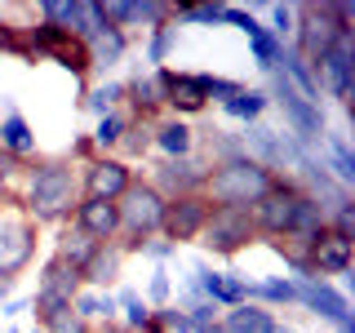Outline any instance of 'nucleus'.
Here are the masks:
<instances>
[{"label":"nucleus","mask_w":355,"mask_h":333,"mask_svg":"<svg viewBox=\"0 0 355 333\" xmlns=\"http://www.w3.org/2000/svg\"><path fill=\"white\" fill-rule=\"evenodd\" d=\"M209 169H214V164H209L200 151H191V155H182V160H160V155H151V160L142 164L138 173L147 178V182H151L164 200H173V196H196V191H205Z\"/></svg>","instance_id":"nucleus-10"},{"label":"nucleus","mask_w":355,"mask_h":333,"mask_svg":"<svg viewBox=\"0 0 355 333\" xmlns=\"http://www.w3.org/2000/svg\"><path fill=\"white\" fill-rule=\"evenodd\" d=\"M71 311L85 320V325H111V320L120 316L116 293H103V289H80V293L71 298Z\"/></svg>","instance_id":"nucleus-30"},{"label":"nucleus","mask_w":355,"mask_h":333,"mask_svg":"<svg viewBox=\"0 0 355 333\" xmlns=\"http://www.w3.org/2000/svg\"><path fill=\"white\" fill-rule=\"evenodd\" d=\"M40 333H94V325H85L76 311H62V316H53Z\"/></svg>","instance_id":"nucleus-44"},{"label":"nucleus","mask_w":355,"mask_h":333,"mask_svg":"<svg viewBox=\"0 0 355 333\" xmlns=\"http://www.w3.org/2000/svg\"><path fill=\"white\" fill-rule=\"evenodd\" d=\"M320 80V98L333 103L338 111L351 107V94H355V36H338L320 53V62L311 67Z\"/></svg>","instance_id":"nucleus-9"},{"label":"nucleus","mask_w":355,"mask_h":333,"mask_svg":"<svg viewBox=\"0 0 355 333\" xmlns=\"http://www.w3.org/2000/svg\"><path fill=\"white\" fill-rule=\"evenodd\" d=\"M271 182H275L271 169H262L258 160H249V155H236V160H222V164L209 169L205 196H209V205L253 209L266 196V187H271Z\"/></svg>","instance_id":"nucleus-3"},{"label":"nucleus","mask_w":355,"mask_h":333,"mask_svg":"<svg viewBox=\"0 0 355 333\" xmlns=\"http://www.w3.org/2000/svg\"><path fill=\"white\" fill-rule=\"evenodd\" d=\"M324 227L338 231V236H347V240H355V200H347V205L333 209V214L324 218Z\"/></svg>","instance_id":"nucleus-41"},{"label":"nucleus","mask_w":355,"mask_h":333,"mask_svg":"<svg viewBox=\"0 0 355 333\" xmlns=\"http://www.w3.org/2000/svg\"><path fill=\"white\" fill-rule=\"evenodd\" d=\"M31 311V293L27 298H5V302H0V316L5 320H18V316H27Z\"/></svg>","instance_id":"nucleus-47"},{"label":"nucleus","mask_w":355,"mask_h":333,"mask_svg":"<svg viewBox=\"0 0 355 333\" xmlns=\"http://www.w3.org/2000/svg\"><path fill=\"white\" fill-rule=\"evenodd\" d=\"M275 325H280V316H275V311H266L258 302H244V307L222 311L218 333H275Z\"/></svg>","instance_id":"nucleus-24"},{"label":"nucleus","mask_w":355,"mask_h":333,"mask_svg":"<svg viewBox=\"0 0 355 333\" xmlns=\"http://www.w3.org/2000/svg\"><path fill=\"white\" fill-rule=\"evenodd\" d=\"M182 36L187 31L178 27V22L169 18V22H160V27H151L147 36H142V67H169V58L178 53V44H182Z\"/></svg>","instance_id":"nucleus-25"},{"label":"nucleus","mask_w":355,"mask_h":333,"mask_svg":"<svg viewBox=\"0 0 355 333\" xmlns=\"http://www.w3.org/2000/svg\"><path fill=\"white\" fill-rule=\"evenodd\" d=\"M80 169H76L67 155H36V160L22 169L18 178V205L36 227L58 231L71 222L76 205H80Z\"/></svg>","instance_id":"nucleus-1"},{"label":"nucleus","mask_w":355,"mask_h":333,"mask_svg":"<svg viewBox=\"0 0 355 333\" xmlns=\"http://www.w3.org/2000/svg\"><path fill=\"white\" fill-rule=\"evenodd\" d=\"M253 302L266 307V311H297V298H293V280L288 275H262V280H253Z\"/></svg>","instance_id":"nucleus-31"},{"label":"nucleus","mask_w":355,"mask_h":333,"mask_svg":"<svg viewBox=\"0 0 355 333\" xmlns=\"http://www.w3.org/2000/svg\"><path fill=\"white\" fill-rule=\"evenodd\" d=\"M218 311H231V307H244V302H253V280L249 275H240V271H222V284H218Z\"/></svg>","instance_id":"nucleus-33"},{"label":"nucleus","mask_w":355,"mask_h":333,"mask_svg":"<svg viewBox=\"0 0 355 333\" xmlns=\"http://www.w3.org/2000/svg\"><path fill=\"white\" fill-rule=\"evenodd\" d=\"M196 151V125L191 120H178V116H160L151 133V155L160 160H182V155Z\"/></svg>","instance_id":"nucleus-22"},{"label":"nucleus","mask_w":355,"mask_h":333,"mask_svg":"<svg viewBox=\"0 0 355 333\" xmlns=\"http://www.w3.org/2000/svg\"><path fill=\"white\" fill-rule=\"evenodd\" d=\"M209 214H214V205H209V196L205 191H196V196H173V200H164V222H160V236L169 240V244H196L200 236V227L209 222Z\"/></svg>","instance_id":"nucleus-14"},{"label":"nucleus","mask_w":355,"mask_h":333,"mask_svg":"<svg viewBox=\"0 0 355 333\" xmlns=\"http://www.w3.org/2000/svg\"><path fill=\"white\" fill-rule=\"evenodd\" d=\"M244 89V80H236V76H218V71H205V94H209V107H222L231 103Z\"/></svg>","instance_id":"nucleus-38"},{"label":"nucleus","mask_w":355,"mask_h":333,"mask_svg":"<svg viewBox=\"0 0 355 333\" xmlns=\"http://www.w3.org/2000/svg\"><path fill=\"white\" fill-rule=\"evenodd\" d=\"M196 244L214 258H240L244 249L258 244V227H253V214L249 209H227V205H214L209 222L200 227Z\"/></svg>","instance_id":"nucleus-7"},{"label":"nucleus","mask_w":355,"mask_h":333,"mask_svg":"<svg viewBox=\"0 0 355 333\" xmlns=\"http://www.w3.org/2000/svg\"><path fill=\"white\" fill-rule=\"evenodd\" d=\"M40 240H44V231L22 214L18 191H0V275L18 280L36 262Z\"/></svg>","instance_id":"nucleus-4"},{"label":"nucleus","mask_w":355,"mask_h":333,"mask_svg":"<svg viewBox=\"0 0 355 333\" xmlns=\"http://www.w3.org/2000/svg\"><path fill=\"white\" fill-rule=\"evenodd\" d=\"M315 160L324 164V173L333 182H342L347 191L355 187V147H351V133L342 125L324 129V138H320V147H315Z\"/></svg>","instance_id":"nucleus-17"},{"label":"nucleus","mask_w":355,"mask_h":333,"mask_svg":"<svg viewBox=\"0 0 355 333\" xmlns=\"http://www.w3.org/2000/svg\"><path fill=\"white\" fill-rule=\"evenodd\" d=\"M71 222L85 231L94 244H111L120 236V214H116V200H94V196H85L80 205H76V214Z\"/></svg>","instance_id":"nucleus-21"},{"label":"nucleus","mask_w":355,"mask_h":333,"mask_svg":"<svg viewBox=\"0 0 355 333\" xmlns=\"http://www.w3.org/2000/svg\"><path fill=\"white\" fill-rule=\"evenodd\" d=\"M14 289H18V280H9V275H0V302H5V298H14Z\"/></svg>","instance_id":"nucleus-48"},{"label":"nucleus","mask_w":355,"mask_h":333,"mask_svg":"<svg viewBox=\"0 0 355 333\" xmlns=\"http://www.w3.org/2000/svg\"><path fill=\"white\" fill-rule=\"evenodd\" d=\"M227 120H236V125H253V120H266V111H271V103H266V89L262 85H244L231 103L218 107Z\"/></svg>","instance_id":"nucleus-29"},{"label":"nucleus","mask_w":355,"mask_h":333,"mask_svg":"<svg viewBox=\"0 0 355 333\" xmlns=\"http://www.w3.org/2000/svg\"><path fill=\"white\" fill-rule=\"evenodd\" d=\"M160 120V116H155ZM155 120H147V116H129V125H125V138H120V147H116V155L125 164H147L151 160V133H155Z\"/></svg>","instance_id":"nucleus-26"},{"label":"nucleus","mask_w":355,"mask_h":333,"mask_svg":"<svg viewBox=\"0 0 355 333\" xmlns=\"http://www.w3.org/2000/svg\"><path fill=\"white\" fill-rule=\"evenodd\" d=\"M178 27H222V5H173Z\"/></svg>","instance_id":"nucleus-34"},{"label":"nucleus","mask_w":355,"mask_h":333,"mask_svg":"<svg viewBox=\"0 0 355 333\" xmlns=\"http://www.w3.org/2000/svg\"><path fill=\"white\" fill-rule=\"evenodd\" d=\"M22 169H27V164H18L9 151H0V191H14L18 178H22Z\"/></svg>","instance_id":"nucleus-46"},{"label":"nucleus","mask_w":355,"mask_h":333,"mask_svg":"<svg viewBox=\"0 0 355 333\" xmlns=\"http://www.w3.org/2000/svg\"><path fill=\"white\" fill-rule=\"evenodd\" d=\"M0 151H9L18 164H31L40 155V142H36V129L31 120L14 111V116H0Z\"/></svg>","instance_id":"nucleus-23"},{"label":"nucleus","mask_w":355,"mask_h":333,"mask_svg":"<svg viewBox=\"0 0 355 333\" xmlns=\"http://www.w3.org/2000/svg\"><path fill=\"white\" fill-rule=\"evenodd\" d=\"M0 58H22V27L0 18Z\"/></svg>","instance_id":"nucleus-43"},{"label":"nucleus","mask_w":355,"mask_h":333,"mask_svg":"<svg viewBox=\"0 0 355 333\" xmlns=\"http://www.w3.org/2000/svg\"><path fill=\"white\" fill-rule=\"evenodd\" d=\"M62 155H67V160L76 164V169H80V164H89V160H94L98 151H94V142H89V133H76V138H71V147H67Z\"/></svg>","instance_id":"nucleus-45"},{"label":"nucleus","mask_w":355,"mask_h":333,"mask_svg":"<svg viewBox=\"0 0 355 333\" xmlns=\"http://www.w3.org/2000/svg\"><path fill=\"white\" fill-rule=\"evenodd\" d=\"M249 53H253V62H258V71L262 76H271L275 71V62H280V53H284V44L271 36V31H262V36H253L249 40Z\"/></svg>","instance_id":"nucleus-37"},{"label":"nucleus","mask_w":355,"mask_h":333,"mask_svg":"<svg viewBox=\"0 0 355 333\" xmlns=\"http://www.w3.org/2000/svg\"><path fill=\"white\" fill-rule=\"evenodd\" d=\"M275 333H297L293 325H284V320H280V325H275Z\"/></svg>","instance_id":"nucleus-50"},{"label":"nucleus","mask_w":355,"mask_h":333,"mask_svg":"<svg viewBox=\"0 0 355 333\" xmlns=\"http://www.w3.org/2000/svg\"><path fill=\"white\" fill-rule=\"evenodd\" d=\"M125 249H120L116 240L111 244H98L94 249V258H89L80 266V284L85 289H103V293H116V284L125 280Z\"/></svg>","instance_id":"nucleus-20"},{"label":"nucleus","mask_w":355,"mask_h":333,"mask_svg":"<svg viewBox=\"0 0 355 333\" xmlns=\"http://www.w3.org/2000/svg\"><path fill=\"white\" fill-rule=\"evenodd\" d=\"M125 125H129V111H111V116H98L94 129H89V142H94L98 155H116L120 138H125Z\"/></svg>","instance_id":"nucleus-32"},{"label":"nucleus","mask_w":355,"mask_h":333,"mask_svg":"<svg viewBox=\"0 0 355 333\" xmlns=\"http://www.w3.org/2000/svg\"><path fill=\"white\" fill-rule=\"evenodd\" d=\"M138 178L133 164H125L120 155H94L89 164H80V196L94 200H120L129 191V182Z\"/></svg>","instance_id":"nucleus-15"},{"label":"nucleus","mask_w":355,"mask_h":333,"mask_svg":"<svg viewBox=\"0 0 355 333\" xmlns=\"http://www.w3.org/2000/svg\"><path fill=\"white\" fill-rule=\"evenodd\" d=\"M94 333H129V329L120 325V320H111V325H94Z\"/></svg>","instance_id":"nucleus-49"},{"label":"nucleus","mask_w":355,"mask_h":333,"mask_svg":"<svg viewBox=\"0 0 355 333\" xmlns=\"http://www.w3.org/2000/svg\"><path fill=\"white\" fill-rule=\"evenodd\" d=\"M116 214H120V236H116V244L125 249V258H133V249H138L142 240L160 236V222H164V196L138 173V178L129 182V191L116 200Z\"/></svg>","instance_id":"nucleus-5"},{"label":"nucleus","mask_w":355,"mask_h":333,"mask_svg":"<svg viewBox=\"0 0 355 333\" xmlns=\"http://www.w3.org/2000/svg\"><path fill=\"white\" fill-rule=\"evenodd\" d=\"M302 205H306V191H302V187H297L293 178H275V182L266 187V196L249 209V214H253V227H258V244L288 236V231H293V222H297V214H302Z\"/></svg>","instance_id":"nucleus-8"},{"label":"nucleus","mask_w":355,"mask_h":333,"mask_svg":"<svg viewBox=\"0 0 355 333\" xmlns=\"http://www.w3.org/2000/svg\"><path fill=\"white\" fill-rule=\"evenodd\" d=\"M262 89H266V103H271V111H280V129L293 142H302L306 151H315L320 138H324V129H329V107L302 98L280 71L262 76Z\"/></svg>","instance_id":"nucleus-2"},{"label":"nucleus","mask_w":355,"mask_h":333,"mask_svg":"<svg viewBox=\"0 0 355 333\" xmlns=\"http://www.w3.org/2000/svg\"><path fill=\"white\" fill-rule=\"evenodd\" d=\"M293 298H297V311L315 316L329 333H333V329L355 325L351 293H342L338 280H293Z\"/></svg>","instance_id":"nucleus-12"},{"label":"nucleus","mask_w":355,"mask_h":333,"mask_svg":"<svg viewBox=\"0 0 355 333\" xmlns=\"http://www.w3.org/2000/svg\"><path fill=\"white\" fill-rule=\"evenodd\" d=\"M129 49H133V36H125V31H116V27L98 31L89 40V80H111L125 67Z\"/></svg>","instance_id":"nucleus-18"},{"label":"nucleus","mask_w":355,"mask_h":333,"mask_svg":"<svg viewBox=\"0 0 355 333\" xmlns=\"http://www.w3.org/2000/svg\"><path fill=\"white\" fill-rule=\"evenodd\" d=\"M338 36H355V31H342V27H338V18H333L329 0H320V5H315V0H306V5H297V27H293V40H288V49H293L302 62L315 67L320 53H324Z\"/></svg>","instance_id":"nucleus-11"},{"label":"nucleus","mask_w":355,"mask_h":333,"mask_svg":"<svg viewBox=\"0 0 355 333\" xmlns=\"http://www.w3.org/2000/svg\"><path fill=\"white\" fill-rule=\"evenodd\" d=\"M49 244H53V249H49L53 258L71 262L76 271H80V266H85L89 258H94V249H98V244L89 240V236H85L80 227H76V222H67V227H58V231H53V240H49Z\"/></svg>","instance_id":"nucleus-28"},{"label":"nucleus","mask_w":355,"mask_h":333,"mask_svg":"<svg viewBox=\"0 0 355 333\" xmlns=\"http://www.w3.org/2000/svg\"><path fill=\"white\" fill-rule=\"evenodd\" d=\"M164 89V116L178 120H196L209 111V94H205V71H187V67H155Z\"/></svg>","instance_id":"nucleus-13"},{"label":"nucleus","mask_w":355,"mask_h":333,"mask_svg":"<svg viewBox=\"0 0 355 333\" xmlns=\"http://www.w3.org/2000/svg\"><path fill=\"white\" fill-rule=\"evenodd\" d=\"M187 311V320H191V333H209V329H218V320H222V311L214 302H205V298H196V302H178Z\"/></svg>","instance_id":"nucleus-39"},{"label":"nucleus","mask_w":355,"mask_h":333,"mask_svg":"<svg viewBox=\"0 0 355 333\" xmlns=\"http://www.w3.org/2000/svg\"><path fill=\"white\" fill-rule=\"evenodd\" d=\"M209 333H218V329H209Z\"/></svg>","instance_id":"nucleus-52"},{"label":"nucleus","mask_w":355,"mask_h":333,"mask_svg":"<svg viewBox=\"0 0 355 333\" xmlns=\"http://www.w3.org/2000/svg\"><path fill=\"white\" fill-rule=\"evenodd\" d=\"M306 266H311L315 280H342V275H351L355 240H347V236H338V231L324 227L315 240H311V249H306Z\"/></svg>","instance_id":"nucleus-16"},{"label":"nucleus","mask_w":355,"mask_h":333,"mask_svg":"<svg viewBox=\"0 0 355 333\" xmlns=\"http://www.w3.org/2000/svg\"><path fill=\"white\" fill-rule=\"evenodd\" d=\"M142 298H147V307H169L173 302V271L169 266H151L147 275V289H142Z\"/></svg>","instance_id":"nucleus-36"},{"label":"nucleus","mask_w":355,"mask_h":333,"mask_svg":"<svg viewBox=\"0 0 355 333\" xmlns=\"http://www.w3.org/2000/svg\"><path fill=\"white\" fill-rule=\"evenodd\" d=\"M262 27L271 31L280 44H288V40H293V27H297V5H280V0L266 5V22H262Z\"/></svg>","instance_id":"nucleus-35"},{"label":"nucleus","mask_w":355,"mask_h":333,"mask_svg":"<svg viewBox=\"0 0 355 333\" xmlns=\"http://www.w3.org/2000/svg\"><path fill=\"white\" fill-rule=\"evenodd\" d=\"M155 320H160L164 333H191V320H187V311L169 302V307H155Z\"/></svg>","instance_id":"nucleus-42"},{"label":"nucleus","mask_w":355,"mask_h":333,"mask_svg":"<svg viewBox=\"0 0 355 333\" xmlns=\"http://www.w3.org/2000/svg\"><path fill=\"white\" fill-rule=\"evenodd\" d=\"M80 271H76L71 262H62V258H44L40 262V271H36V293H31V311L27 316L36 320V329H44L53 316H62V311H71V298L80 293Z\"/></svg>","instance_id":"nucleus-6"},{"label":"nucleus","mask_w":355,"mask_h":333,"mask_svg":"<svg viewBox=\"0 0 355 333\" xmlns=\"http://www.w3.org/2000/svg\"><path fill=\"white\" fill-rule=\"evenodd\" d=\"M125 111L129 116H164V89H160V76L151 71V67H133V76L125 80Z\"/></svg>","instance_id":"nucleus-19"},{"label":"nucleus","mask_w":355,"mask_h":333,"mask_svg":"<svg viewBox=\"0 0 355 333\" xmlns=\"http://www.w3.org/2000/svg\"><path fill=\"white\" fill-rule=\"evenodd\" d=\"M5 333H22V329H5Z\"/></svg>","instance_id":"nucleus-51"},{"label":"nucleus","mask_w":355,"mask_h":333,"mask_svg":"<svg viewBox=\"0 0 355 333\" xmlns=\"http://www.w3.org/2000/svg\"><path fill=\"white\" fill-rule=\"evenodd\" d=\"M133 258H147V262H155V266H164V262L178 258V244H169L164 236H151V240H142L138 249H133Z\"/></svg>","instance_id":"nucleus-40"},{"label":"nucleus","mask_w":355,"mask_h":333,"mask_svg":"<svg viewBox=\"0 0 355 333\" xmlns=\"http://www.w3.org/2000/svg\"><path fill=\"white\" fill-rule=\"evenodd\" d=\"M80 111L89 116H111V111H125V80L111 76V80H89V89L80 94Z\"/></svg>","instance_id":"nucleus-27"}]
</instances>
